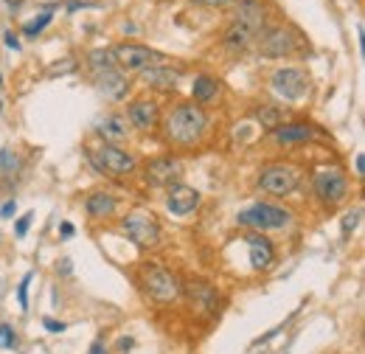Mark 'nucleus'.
<instances>
[{
	"mask_svg": "<svg viewBox=\"0 0 365 354\" xmlns=\"http://www.w3.org/2000/svg\"><path fill=\"white\" fill-rule=\"evenodd\" d=\"M51 20H53V17H51V11H46V14H40V17L34 20V23H29V26H26L23 31H26L29 37H34V34H40V31L46 29V26H48V23H51Z\"/></svg>",
	"mask_w": 365,
	"mask_h": 354,
	"instance_id": "obj_25",
	"label": "nucleus"
},
{
	"mask_svg": "<svg viewBox=\"0 0 365 354\" xmlns=\"http://www.w3.org/2000/svg\"><path fill=\"white\" fill-rule=\"evenodd\" d=\"M6 45H9L11 51H20V43H17V37H14L11 31H6Z\"/></svg>",
	"mask_w": 365,
	"mask_h": 354,
	"instance_id": "obj_33",
	"label": "nucleus"
},
{
	"mask_svg": "<svg viewBox=\"0 0 365 354\" xmlns=\"http://www.w3.org/2000/svg\"><path fill=\"white\" fill-rule=\"evenodd\" d=\"M115 59L121 68L127 71H149V68H169V56L143 48V45H118L115 48Z\"/></svg>",
	"mask_w": 365,
	"mask_h": 354,
	"instance_id": "obj_3",
	"label": "nucleus"
},
{
	"mask_svg": "<svg viewBox=\"0 0 365 354\" xmlns=\"http://www.w3.org/2000/svg\"><path fill=\"white\" fill-rule=\"evenodd\" d=\"M289 222V214L284 208H275L267 203H259L247 211L239 214V225H247V228H259V231H273V228H284Z\"/></svg>",
	"mask_w": 365,
	"mask_h": 354,
	"instance_id": "obj_6",
	"label": "nucleus"
},
{
	"mask_svg": "<svg viewBox=\"0 0 365 354\" xmlns=\"http://www.w3.org/2000/svg\"><path fill=\"white\" fill-rule=\"evenodd\" d=\"M85 208H88L91 217L104 220V217H110V214L115 211V200H113L110 194H104V191H96V194H91V197L85 200Z\"/></svg>",
	"mask_w": 365,
	"mask_h": 354,
	"instance_id": "obj_18",
	"label": "nucleus"
},
{
	"mask_svg": "<svg viewBox=\"0 0 365 354\" xmlns=\"http://www.w3.org/2000/svg\"><path fill=\"white\" fill-rule=\"evenodd\" d=\"M130 113V121L135 124L138 130H152L158 124V104L149 101V98H138L127 107Z\"/></svg>",
	"mask_w": 365,
	"mask_h": 354,
	"instance_id": "obj_16",
	"label": "nucleus"
},
{
	"mask_svg": "<svg viewBox=\"0 0 365 354\" xmlns=\"http://www.w3.org/2000/svg\"><path fill=\"white\" fill-rule=\"evenodd\" d=\"M0 166H3V172H6V175H14V172H17V166H20V158H17V152H11V149H3V152H0Z\"/></svg>",
	"mask_w": 365,
	"mask_h": 354,
	"instance_id": "obj_22",
	"label": "nucleus"
},
{
	"mask_svg": "<svg viewBox=\"0 0 365 354\" xmlns=\"http://www.w3.org/2000/svg\"><path fill=\"white\" fill-rule=\"evenodd\" d=\"M250 265L256 270H264V267L273 265V245L264 239V236H250Z\"/></svg>",
	"mask_w": 365,
	"mask_h": 354,
	"instance_id": "obj_17",
	"label": "nucleus"
},
{
	"mask_svg": "<svg viewBox=\"0 0 365 354\" xmlns=\"http://www.w3.org/2000/svg\"><path fill=\"white\" fill-rule=\"evenodd\" d=\"M233 26H236V29H245V31L253 34V37H259L262 29H264V6H262L259 0H242L239 9H236Z\"/></svg>",
	"mask_w": 365,
	"mask_h": 354,
	"instance_id": "obj_11",
	"label": "nucleus"
},
{
	"mask_svg": "<svg viewBox=\"0 0 365 354\" xmlns=\"http://www.w3.org/2000/svg\"><path fill=\"white\" fill-rule=\"evenodd\" d=\"M0 85H3V79H0Z\"/></svg>",
	"mask_w": 365,
	"mask_h": 354,
	"instance_id": "obj_37",
	"label": "nucleus"
},
{
	"mask_svg": "<svg viewBox=\"0 0 365 354\" xmlns=\"http://www.w3.org/2000/svg\"><path fill=\"white\" fill-rule=\"evenodd\" d=\"M259 121H262L264 127L275 130V121H278V110H273V107H264V113H259Z\"/></svg>",
	"mask_w": 365,
	"mask_h": 354,
	"instance_id": "obj_26",
	"label": "nucleus"
},
{
	"mask_svg": "<svg viewBox=\"0 0 365 354\" xmlns=\"http://www.w3.org/2000/svg\"><path fill=\"white\" fill-rule=\"evenodd\" d=\"M197 203H200V194H197L191 186H180V183H175V186L169 188V197H166V208H169L172 214H178V217H185V214H191V211L197 208Z\"/></svg>",
	"mask_w": 365,
	"mask_h": 354,
	"instance_id": "obj_14",
	"label": "nucleus"
},
{
	"mask_svg": "<svg viewBox=\"0 0 365 354\" xmlns=\"http://www.w3.org/2000/svg\"><path fill=\"white\" fill-rule=\"evenodd\" d=\"M298 48V40L289 29H270L262 34L259 40V54L267 59H278V56H289Z\"/></svg>",
	"mask_w": 365,
	"mask_h": 354,
	"instance_id": "obj_9",
	"label": "nucleus"
},
{
	"mask_svg": "<svg viewBox=\"0 0 365 354\" xmlns=\"http://www.w3.org/2000/svg\"><path fill=\"white\" fill-rule=\"evenodd\" d=\"M357 220H360V211L346 214V217H343V231H346V233H349V231H354V228H357Z\"/></svg>",
	"mask_w": 365,
	"mask_h": 354,
	"instance_id": "obj_29",
	"label": "nucleus"
},
{
	"mask_svg": "<svg viewBox=\"0 0 365 354\" xmlns=\"http://www.w3.org/2000/svg\"><path fill=\"white\" fill-rule=\"evenodd\" d=\"M91 62H93V68H96V71H110V68H113V59H110V54H107V51H93Z\"/></svg>",
	"mask_w": 365,
	"mask_h": 354,
	"instance_id": "obj_23",
	"label": "nucleus"
},
{
	"mask_svg": "<svg viewBox=\"0 0 365 354\" xmlns=\"http://www.w3.org/2000/svg\"><path fill=\"white\" fill-rule=\"evenodd\" d=\"M301 183V172L289 163H275V166H267L262 169L259 175V186L267 191V194H275V197H284L289 191H295Z\"/></svg>",
	"mask_w": 365,
	"mask_h": 354,
	"instance_id": "obj_4",
	"label": "nucleus"
},
{
	"mask_svg": "<svg viewBox=\"0 0 365 354\" xmlns=\"http://www.w3.org/2000/svg\"><path fill=\"white\" fill-rule=\"evenodd\" d=\"M124 233L130 242H135L138 248H155L160 242V228H158V220L146 211H135L130 217H124Z\"/></svg>",
	"mask_w": 365,
	"mask_h": 354,
	"instance_id": "obj_5",
	"label": "nucleus"
},
{
	"mask_svg": "<svg viewBox=\"0 0 365 354\" xmlns=\"http://www.w3.org/2000/svg\"><path fill=\"white\" fill-rule=\"evenodd\" d=\"M205 124H208V118H205L202 107L194 104V101H182L166 118V138L175 141V143L188 146V143H194L200 135L205 133Z\"/></svg>",
	"mask_w": 365,
	"mask_h": 354,
	"instance_id": "obj_1",
	"label": "nucleus"
},
{
	"mask_svg": "<svg viewBox=\"0 0 365 354\" xmlns=\"http://www.w3.org/2000/svg\"><path fill=\"white\" fill-rule=\"evenodd\" d=\"M180 175L182 166L180 161H175V158H158V161H152L146 166V180L152 186H172V183L180 180Z\"/></svg>",
	"mask_w": 365,
	"mask_h": 354,
	"instance_id": "obj_12",
	"label": "nucleus"
},
{
	"mask_svg": "<svg viewBox=\"0 0 365 354\" xmlns=\"http://www.w3.org/2000/svg\"><path fill=\"white\" fill-rule=\"evenodd\" d=\"M31 220H34V214H31V211H29V214H23V217L17 220L14 233H17V236H26V233H29V225H31Z\"/></svg>",
	"mask_w": 365,
	"mask_h": 354,
	"instance_id": "obj_28",
	"label": "nucleus"
},
{
	"mask_svg": "<svg viewBox=\"0 0 365 354\" xmlns=\"http://www.w3.org/2000/svg\"><path fill=\"white\" fill-rule=\"evenodd\" d=\"M143 82L158 90H172L178 85V71H172V68H149V71H143Z\"/></svg>",
	"mask_w": 365,
	"mask_h": 354,
	"instance_id": "obj_19",
	"label": "nucleus"
},
{
	"mask_svg": "<svg viewBox=\"0 0 365 354\" xmlns=\"http://www.w3.org/2000/svg\"><path fill=\"white\" fill-rule=\"evenodd\" d=\"M91 3H82V0H73V3H68V11H76V9H88Z\"/></svg>",
	"mask_w": 365,
	"mask_h": 354,
	"instance_id": "obj_34",
	"label": "nucleus"
},
{
	"mask_svg": "<svg viewBox=\"0 0 365 354\" xmlns=\"http://www.w3.org/2000/svg\"><path fill=\"white\" fill-rule=\"evenodd\" d=\"M197 3H202V6H211V9H225V6L236 3V0H197Z\"/></svg>",
	"mask_w": 365,
	"mask_h": 354,
	"instance_id": "obj_30",
	"label": "nucleus"
},
{
	"mask_svg": "<svg viewBox=\"0 0 365 354\" xmlns=\"http://www.w3.org/2000/svg\"><path fill=\"white\" fill-rule=\"evenodd\" d=\"M91 158H93V163H96L101 172H107V175H127V172L135 169V158H133L130 152L113 146V143H104L101 149L93 152Z\"/></svg>",
	"mask_w": 365,
	"mask_h": 354,
	"instance_id": "obj_7",
	"label": "nucleus"
},
{
	"mask_svg": "<svg viewBox=\"0 0 365 354\" xmlns=\"http://www.w3.org/2000/svg\"><path fill=\"white\" fill-rule=\"evenodd\" d=\"M62 236H73V225H62Z\"/></svg>",
	"mask_w": 365,
	"mask_h": 354,
	"instance_id": "obj_36",
	"label": "nucleus"
},
{
	"mask_svg": "<svg viewBox=\"0 0 365 354\" xmlns=\"http://www.w3.org/2000/svg\"><path fill=\"white\" fill-rule=\"evenodd\" d=\"M29 284H31V273L20 281V290H17V298H20V307H23V310L29 307Z\"/></svg>",
	"mask_w": 365,
	"mask_h": 354,
	"instance_id": "obj_27",
	"label": "nucleus"
},
{
	"mask_svg": "<svg viewBox=\"0 0 365 354\" xmlns=\"http://www.w3.org/2000/svg\"><path fill=\"white\" fill-rule=\"evenodd\" d=\"M91 354H107V352H104V346H101V343H93Z\"/></svg>",
	"mask_w": 365,
	"mask_h": 354,
	"instance_id": "obj_35",
	"label": "nucleus"
},
{
	"mask_svg": "<svg viewBox=\"0 0 365 354\" xmlns=\"http://www.w3.org/2000/svg\"><path fill=\"white\" fill-rule=\"evenodd\" d=\"M312 138V127L307 124H281L275 127V141L278 143H301V141H309Z\"/></svg>",
	"mask_w": 365,
	"mask_h": 354,
	"instance_id": "obj_20",
	"label": "nucleus"
},
{
	"mask_svg": "<svg viewBox=\"0 0 365 354\" xmlns=\"http://www.w3.org/2000/svg\"><path fill=\"white\" fill-rule=\"evenodd\" d=\"M217 93H220L217 79H211V76H197L194 79V98L197 101H211V98H217Z\"/></svg>",
	"mask_w": 365,
	"mask_h": 354,
	"instance_id": "obj_21",
	"label": "nucleus"
},
{
	"mask_svg": "<svg viewBox=\"0 0 365 354\" xmlns=\"http://www.w3.org/2000/svg\"><path fill=\"white\" fill-rule=\"evenodd\" d=\"M96 133L101 135L107 143H121V141H127L130 138V121L124 118V116H118V113H113V116H104L98 124H96Z\"/></svg>",
	"mask_w": 365,
	"mask_h": 354,
	"instance_id": "obj_15",
	"label": "nucleus"
},
{
	"mask_svg": "<svg viewBox=\"0 0 365 354\" xmlns=\"http://www.w3.org/2000/svg\"><path fill=\"white\" fill-rule=\"evenodd\" d=\"M309 88V79L304 71L298 68H281L273 74V90L278 96H284L287 101H298Z\"/></svg>",
	"mask_w": 365,
	"mask_h": 354,
	"instance_id": "obj_8",
	"label": "nucleus"
},
{
	"mask_svg": "<svg viewBox=\"0 0 365 354\" xmlns=\"http://www.w3.org/2000/svg\"><path fill=\"white\" fill-rule=\"evenodd\" d=\"M346 188H349V183H346V175L340 169H323V172L315 175V191H318L320 200L329 203V206L340 203L346 197Z\"/></svg>",
	"mask_w": 365,
	"mask_h": 354,
	"instance_id": "obj_10",
	"label": "nucleus"
},
{
	"mask_svg": "<svg viewBox=\"0 0 365 354\" xmlns=\"http://www.w3.org/2000/svg\"><path fill=\"white\" fill-rule=\"evenodd\" d=\"M14 346H17V335L9 323H3L0 326V349H14Z\"/></svg>",
	"mask_w": 365,
	"mask_h": 354,
	"instance_id": "obj_24",
	"label": "nucleus"
},
{
	"mask_svg": "<svg viewBox=\"0 0 365 354\" xmlns=\"http://www.w3.org/2000/svg\"><path fill=\"white\" fill-rule=\"evenodd\" d=\"M46 329L48 332H65V323H59V320H46Z\"/></svg>",
	"mask_w": 365,
	"mask_h": 354,
	"instance_id": "obj_32",
	"label": "nucleus"
},
{
	"mask_svg": "<svg viewBox=\"0 0 365 354\" xmlns=\"http://www.w3.org/2000/svg\"><path fill=\"white\" fill-rule=\"evenodd\" d=\"M14 211H17V200H9V203L0 208V214H3V217H11Z\"/></svg>",
	"mask_w": 365,
	"mask_h": 354,
	"instance_id": "obj_31",
	"label": "nucleus"
},
{
	"mask_svg": "<svg viewBox=\"0 0 365 354\" xmlns=\"http://www.w3.org/2000/svg\"><path fill=\"white\" fill-rule=\"evenodd\" d=\"M96 88H98V93H101L104 98H110V101H121V98L127 96V90H130V82L124 79V74H118L115 68H110V71H98V76H96Z\"/></svg>",
	"mask_w": 365,
	"mask_h": 354,
	"instance_id": "obj_13",
	"label": "nucleus"
},
{
	"mask_svg": "<svg viewBox=\"0 0 365 354\" xmlns=\"http://www.w3.org/2000/svg\"><path fill=\"white\" fill-rule=\"evenodd\" d=\"M143 287H146V293H149L155 301H160V304L178 301L182 293L180 281H178L166 267H160V265L143 267Z\"/></svg>",
	"mask_w": 365,
	"mask_h": 354,
	"instance_id": "obj_2",
	"label": "nucleus"
}]
</instances>
